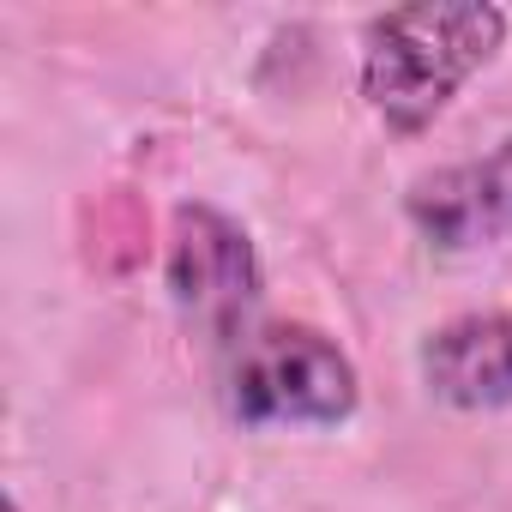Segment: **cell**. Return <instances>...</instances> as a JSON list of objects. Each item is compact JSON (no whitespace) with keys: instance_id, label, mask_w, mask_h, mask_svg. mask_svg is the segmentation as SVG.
<instances>
[{"instance_id":"1","label":"cell","mask_w":512,"mask_h":512,"mask_svg":"<svg viewBox=\"0 0 512 512\" xmlns=\"http://www.w3.org/2000/svg\"><path fill=\"white\" fill-rule=\"evenodd\" d=\"M500 7H392L362 43V97L392 133H428L452 97L500 55Z\"/></svg>"},{"instance_id":"2","label":"cell","mask_w":512,"mask_h":512,"mask_svg":"<svg viewBox=\"0 0 512 512\" xmlns=\"http://www.w3.org/2000/svg\"><path fill=\"white\" fill-rule=\"evenodd\" d=\"M229 404L247 428H338L362 404L356 362L320 326H260L235 350Z\"/></svg>"},{"instance_id":"3","label":"cell","mask_w":512,"mask_h":512,"mask_svg":"<svg viewBox=\"0 0 512 512\" xmlns=\"http://www.w3.org/2000/svg\"><path fill=\"white\" fill-rule=\"evenodd\" d=\"M163 272L181 320L211 344L241 338L247 314L260 308V253H253L247 229L217 205H175Z\"/></svg>"},{"instance_id":"4","label":"cell","mask_w":512,"mask_h":512,"mask_svg":"<svg viewBox=\"0 0 512 512\" xmlns=\"http://www.w3.org/2000/svg\"><path fill=\"white\" fill-rule=\"evenodd\" d=\"M404 217L440 253H476L512 235V139L488 157L446 163L404 193Z\"/></svg>"},{"instance_id":"5","label":"cell","mask_w":512,"mask_h":512,"mask_svg":"<svg viewBox=\"0 0 512 512\" xmlns=\"http://www.w3.org/2000/svg\"><path fill=\"white\" fill-rule=\"evenodd\" d=\"M422 380L452 410L512 404V308L458 314L422 338Z\"/></svg>"},{"instance_id":"6","label":"cell","mask_w":512,"mask_h":512,"mask_svg":"<svg viewBox=\"0 0 512 512\" xmlns=\"http://www.w3.org/2000/svg\"><path fill=\"white\" fill-rule=\"evenodd\" d=\"M7 512H19V500H7Z\"/></svg>"}]
</instances>
